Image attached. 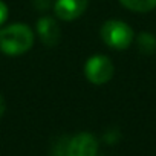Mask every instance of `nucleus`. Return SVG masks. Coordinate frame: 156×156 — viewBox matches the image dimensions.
<instances>
[{
    "instance_id": "obj_1",
    "label": "nucleus",
    "mask_w": 156,
    "mask_h": 156,
    "mask_svg": "<svg viewBox=\"0 0 156 156\" xmlns=\"http://www.w3.org/2000/svg\"><path fill=\"white\" fill-rule=\"evenodd\" d=\"M34 44V34L29 26L22 23L0 29V51L8 55H22Z\"/></svg>"
},
{
    "instance_id": "obj_2",
    "label": "nucleus",
    "mask_w": 156,
    "mask_h": 156,
    "mask_svg": "<svg viewBox=\"0 0 156 156\" xmlns=\"http://www.w3.org/2000/svg\"><path fill=\"white\" fill-rule=\"evenodd\" d=\"M101 38L109 48L124 51L133 43L135 34L127 23L121 20H107L101 26Z\"/></svg>"
},
{
    "instance_id": "obj_3",
    "label": "nucleus",
    "mask_w": 156,
    "mask_h": 156,
    "mask_svg": "<svg viewBox=\"0 0 156 156\" xmlns=\"http://www.w3.org/2000/svg\"><path fill=\"white\" fill-rule=\"evenodd\" d=\"M113 63L106 55H94L84 64V75L92 84H106L113 76Z\"/></svg>"
},
{
    "instance_id": "obj_4",
    "label": "nucleus",
    "mask_w": 156,
    "mask_h": 156,
    "mask_svg": "<svg viewBox=\"0 0 156 156\" xmlns=\"http://www.w3.org/2000/svg\"><path fill=\"white\" fill-rule=\"evenodd\" d=\"M98 141L90 133H78L67 141L66 156H97Z\"/></svg>"
},
{
    "instance_id": "obj_5",
    "label": "nucleus",
    "mask_w": 156,
    "mask_h": 156,
    "mask_svg": "<svg viewBox=\"0 0 156 156\" xmlns=\"http://www.w3.org/2000/svg\"><path fill=\"white\" fill-rule=\"evenodd\" d=\"M89 5V0H57L54 9L55 16L63 22L75 20L86 11Z\"/></svg>"
},
{
    "instance_id": "obj_6",
    "label": "nucleus",
    "mask_w": 156,
    "mask_h": 156,
    "mask_svg": "<svg viewBox=\"0 0 156 156\" xmlns=\"http://www.w3.org/2000/svg\"><path fill=\"white\" fill-rule=\"evenodd\" d=\"M37 32H38V37L43 41V44H46L48 48H54L60 41V26L51 17L38 19V22H37Z\"/></svg>"
},
{
    "instance_id": "obj_7",
    "label": "nucleus",
    "mask_w": 156,
    "mask_h": 156,
    "mask_svg": "<svg viewBox=\"0 0 156 156\" xmlns=\"http://www.w3.org/2000/svg\"><path fill=\"white\" fill-rule=\"evenodd\" d=\"M121 5L135 12H148L156 8V0H119Z\"/></svg>"
},
{
    "instance_id": "obj_8",
    "label": "nucleus",
    "mask_w": 156,
    "mask_h": 156,
    "mask_svg": "<svg viewBox=\"0 0 156 156\" xmlns=\"http://www.w3.org/2000/svg\"><path fill=\"white\" fill-rule=\"evenodd\" d=\"M138 48L142 54H153L156 52V37L150 32H141L136 37Z\"/></svg>"
},
{
    "instance_id": "obj_9",
    "label": "nucleus",
    "mask_w": 156,
    "mask_h": 156,
    "mask_svg": "<svg viewBox=\"0 0 156 156\" xmlns=\"http://www.w3.org/2000/svg\"><path fill=\"white\" fill-rule=\"evenodd\" d=\"M8 20V6L0 0V26Z\"/></svg>"
},
{
    "instance_id": "obj_10",
    "label": "nucleus",
    "mask_w": 156,
    "mask_h": 156,
    "mask_svg": "<svg viewBox=\"0 0 156 156\" xmlns=\"http://www.w3.org/2000/svg\"><path fill=\"white\" fill-rule=\"evenodd\" d=\"M51 5V2H49V0H35V6L38 8V9H46L48 6Z\"/></svg>"
},
{
    "instance_id": "obj_11",
    "label": "nucleus",
    "mask_w": 156,
    "mask_h": 156,
    "mask_svg": "<svg viewBox=\"0 0 156 156\" xmlns=\"http://www.w3.org/2000/svg\"><path fill=\"white\" fill-rule=\"evenodd\" d=\"M5 109H6L5 100H3V97H2V95H0V116H2V115L5 113Z\"/></svg>"
}]
</instances>
